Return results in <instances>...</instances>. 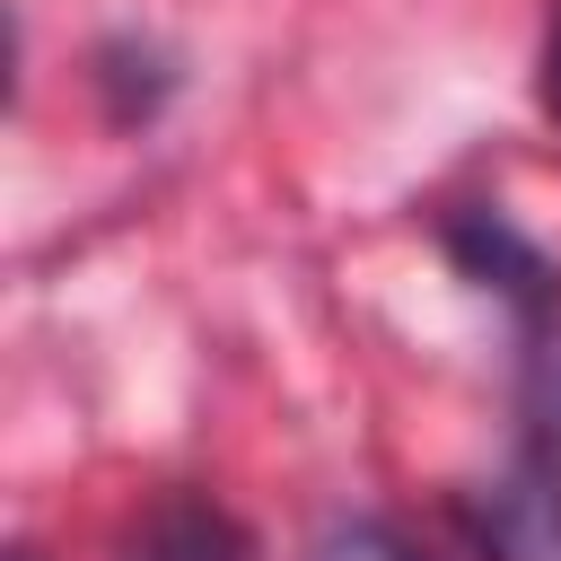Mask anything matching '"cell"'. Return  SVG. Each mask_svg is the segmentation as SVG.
<instances>
[{
    "label": "cell",
    "mask_w": 561,
    "mask_h": 561,
    "mask_svg": "<svg viewBox=\"0 0 561 561\" xmlns=\"http://www.w3.org/2000/svg\"><path fill=\"white\" fill-rule=\"evenodd\" d=\"M465 535L482 561H561V456L526 447L500 482L465 491Z\"/></svg>",
    "instance_id": "6da1fadb"
},
{
    "label": "cell",
    "mask_w": 561,
    "mask_h": 561,
    "mask_svg": "<svg viewBox=\"0 0 561 561\" xmlns=\"http://www.w3.org/2000/svg\"><path fill=\"white\" fill-rule=\"evenodd\" d=\"M114 561H263L245 517L219 508L210 491H158L131 526H123V552Z\"/></svg>",
    "instance_id": "7a4b0ae2"
},
{
    "label": "cell",
    "mask_w": 561,
    "mask_h": 561,
    "mask_svg": "<svg viewBox=\"0 0 561 561\" xmlns=\"http://www.w3.org/2000/svg\"><path fill=\"white\" fill-rule=\"evenodd\" d=\"M316 561H430V552H412L394 526H377V517H359V526H333L324 543H316Z\"/></svg>",
    "instance_id": "3957f363"
},
{
    "label": "cell",
    "mask_w": 561,
    "mask_h": 561,
    "mask_svg": "<svg viewBox=\"0 0 561 561\" xmlns=\"http://www.w3.org/2000/svg\"><path fill=\"white\" fill-rule=\"evenodd\" d=\"M543 105L561 114V9H552V53H543Z\"/></svg>",
    "instance_id": "277c9868"
}]
</instances>
